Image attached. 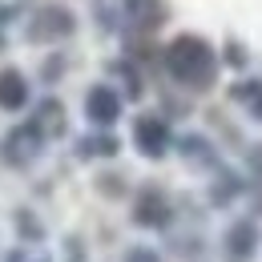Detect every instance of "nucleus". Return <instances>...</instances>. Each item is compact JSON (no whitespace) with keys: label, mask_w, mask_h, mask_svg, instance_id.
Listing matches in <instances>:
<instances>
[{"label":"nucleus","mask_w":262,"mask_h":262,"mask_svg":"<svg viewBox=\"0 0 262 262\" xmlns=\"http://www.w3.org/2000/svg\"><path fill=\"white\" fill-rule=\"evenodd\" d=\"M165 73L190 89V93H206L218 81V53L206 36L198 33H182L165 45Z\"/></svg>","instance_id":"f257e3e1"},{"label":"nucleus","mask_w":262,"mask_h":262,"mask_svg":"<svg viewBox=\"0 0 262 262\" xmlns=\"http://www.w3.org/2000/svg\"><path fill=\"white\" fill-rule=\"evenodd\" d=\"M77 33V16L69 12L65 4H45V8H36L33 20L25 25V36L33 40V45H61L69 36Z\"/></svg>","instance_id":"f03ea898"},{"label":"nucleus","mask_w":262,"mask_h":262,"mask_svg":"<svg viewBox=\"0 0 262 262\" xmlns=\"http://www.w3.org/2000/svg\"><path fill=\"white\" fill-rule=\"evenodd\" d=\"M45 133L36 129L33 121H25V125H16V129H8L4 137V145H0V154H4V162L12 165V169H29V165L45 154Z\"/></svg>","instance_id":"7ed1b4c3"},{"label":"nucleus","mask_w":262,"mask_h":262,"mask_svg":"<svg viewBox=\"0 0 262 262\" xmlns=\"http://www.w3.org/2000/svg\"><path fill=\"white\" fill-rule=\"evenodd\" d=\"M133 145H137V154L141 158H165L169 154V145H173V133L165 125V117L158 113H141L137 121H133Z\"/></svg>","instance_id":"20e7f679"},{"label":"nucleus","mask_w":262,"mask_h":262,"mask_svg":"<svg viewBox=\"0 0 262 262\" xmlns=\"http://www.w3.org/2000/svg\"><path fill=\"white\" fill-rule=\"evenodd\" d=\"M169 218H173V206H169L165 190L162 186H141V194L133 202V222L145 230H165Z\"/></svg>","instance_id":"39448f33"},{"label":"nucleus","mask_w":262,"mask_h":262,"mask_svg":"<svg viewBox=\"0 0 262 262\" xmlns=\"http://www.w3.org/2000/svg\"><path fill=\"white\" fill-rule=\"evenodd\" d=\"M222 254H226V262H250L258 254V226H254L250 218L234 222V226L222 234Z\"/></svg>","instance_id":"423d86ee"},{"label":"nucleus","mask_w":262,"mask_h":262,"mask_svg":"<svg viewBox=\"0 0 262 262\" xmlns=\"http://www.w3.org/2000/svg\"><path fill=\"white\" fill-rule=\"evenodd\" d=\"M85 117L101 125V129H109L117 117H121V93L117 89H109V85H93L89 93H85Z\"/></svg>","instance_id":"0eeeda50"},{"label":"nucleus","mask_w":262,"mask_h":262,"mask_svg":"<svg viewBox=\"0 0 262 262\" xmlns=\"http://www.w3.org/2000/svg\"><path fill=\"white\" fill-rule=\"evenodd\" d=\"M121 4V20L129 25V29H141V33H149V29H158L165 25V0H117Z\"/></svg>","instance_id":"6e6552de"},{"label":"nucleus","mask_w":262,"mask_h":262,"mask_svg":"<svg viewBox=\"0 0 262 262\" xmlns=\"http://www.w3.org/2000/svg\"><path fill=\"white\" fill-rule=\"evenodd\" d=\"M29 105V81L20 69H0V109L4 113H16Z\"/></svg>","instance_id":"1a4fd4ad"},{"label":"nucleus","mask_w":262,"mask_h":262,"mask_svg":"<svg viewBox=\"0 0 262 262\" xmlns=\"http://www.w3.org/2000/svg\"><path fill=\"white\" fill-rule=\"evenodd\" d=\"M29 121L45 133V141H49V137H61V133H65V105H61L57 97L40 101V105H36V113L29 117Z\"/></svg>","instance_id":"9d476101"},{"label":"nucleus","mask_w":262,"mask_h":262,"mask_svg":"<svg viewBox=\"0 0 262 262\" xmlns=\"http://www.w3.org/2000/svg\"><path fill=\"white\" fill-rule=\"evenodd\" d=\"M230 97L238 101L254 121H262V81L258 77H246V81H238L234 89H230Z\"/></svg>","instance_id":"9b49d317"},{"label":"nucleus","mask_w":262,"mask_h":262,"mask_svg":"<svg viewBox=\"0 0 262 262\" xmlns=\"http://www.w3.org/2000/svg\"><path fill=\"white\" fill-rule=\"evenodd\" d=\"M117 149H121V141L113 133H97V137H81L77 158H113Z\"/></svg>","instance_id":"f8f14e48"},{"label":"nucleus","mask_w":262,"mask_h":262,"mask_svg":"<svg viewBox=\"0 0 262 262\" xmlns=\"http://www.w3.org/2000/svg\"><path fill=\"white\" fill-rule=\"evenodd\" d=\"M178 149H182L186 158H198V162H210V145H206V137H198V133L182 137V141H178Z\"/></svg>","instance_id":"ddd939ff"},{"label":"nucleus","mask_w":262,"mask_h":262,"mask_svg":"<svg viewBox=\"0 0 262 262\" xmlns=\"http://www.w3.org/2000/svg\"><path fill=\"white\" fill-rule=\"evenodd\" d=\"M16 226H20V234H25L29 242H40V238H45V230H40V222H36L33 214H29V210H20V214H16Z\"/></svg>","instance_id":"4468645a"},{"label":"nucleus","mask_w":262,"mask_h":262,"mask_svg":"<svg viewBox=\"0 0 262 262\" xmlns=\"http://www.w3.org/2000/svg\"><path fill=\"white\" fill-rule=\"evenodd\" d=\"M113 73H121V77H125V85H129V97H141V81H137V73H133L129 65H125V61H113Z\"/></svg>","instance_id":"2eb2a0df"},{"label":"nucleus","mask_w":262,"mask_h":262,"mask_svg":"<svg viewBox=\"0 0 262 262\" xmlns=\"http://www.w3.org/2000/svg\"><path fill=\"white\" fill-rule=\"evenodd\" d=\"M125 262H165V258L154 246H129V250H125Z\"/></svg>","instance_id":"dca6fc26"},{"label":"nucleus","mask_w":262,"mask_h":262,"mask_svg":"<svg viewBox=\"0 0 262 262\" xmlns=\"http://www.w3.org/2000/svg\"><path fill=\"white\" fill-rule=\"evenodd\" d=\"M8 262H53L49 254H40V250H12Z\"/></svg>","instance_id":"f3484780"},{"label":"nucleus","mask_w":262,"mask_h":262,"mask_svg":"<svg viewBox=\"0 0 262 262\" xmlns=\"http://www.w3.org/2000/svg\"><path fill=\"white\" fill-rule=\"evenodd\" d=\"M61 69H65V61H61V57L45 61V81H61Z\"/></svg>","instance_id":"a211bd4d"},{"label":"nucleus","mask_w":262,"mask_h":262,"mask_svg":"<svg viewBox=\"0 0 262 262\" xmlns=\"http://www.w3.org/2000/svg\"><path fill=\"white\" fill-rule=\"evenodd\" d=\"M65 250H69V262H85V246H81L77 238H69V242H65Z\"/></svg>","instance_id":"6ab92c4d"}]
</instances>
